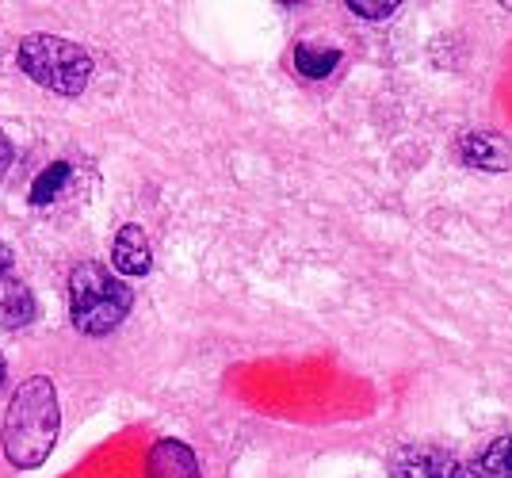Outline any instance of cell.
Here are the masks:
<instances>
[{
	"label": "cell",
	"instance_id": "cell-6",
	"mask_svg": "<svg viewBox=\"0 0 512 478\" xmlns=\"http://www.w3.org/2000/svg\"><path fill=\"white\" fill-rule=\"evenodd\" d=\"M111 261H115L119 276H146L153 264V249L146 230L142 226H123L115 234V245H111Z\"/></svg>",
	"mask_w": 512,
	"mask_h": 478
},
{
	"label": "cell",
	"instance_id": "cell-5",
	"mask_svg": "<svg viewBox=\"0 0 512 478\" xmlns=\"http://www.w3.org/2000/svg\"><path fill=\"white\" fill-rule=\"evenodd\" d=\"M455 153H459L463 165L482 169V173H501V169H509V146H505L497 134H486V131L459 134Z\"/></svg>",
	"mask_w": 512,
	"mask_h": 478
},
{
	"label": "cell",
	"instance_id": "cell-4",
	"mask_svg": "<svg viewBox=\"0 0 512 478\" xmlns=\"http://www.w3.org/2000/svg\"><path fill=\"white\" fill-rule=\"evenodd\" d=\"M390 478H467V471L448 452L428 448V444H413V448H402L390 459Z\"/></svg>",
	"mask_w": 512,
	"mask_h": 478
},
{
	"label": "cell",
	"instance_id": "cell-12",
	"mask_svg": "<svg viewBox=\"0 0 512 478\" xmlns=\"http://www.w3.org/2000/svg\"><path fill=\"white\" fill-rule=\"evenodd\" d=\"M398 0H348V12L360 16V20H386L394 16Z\"/></svg>",
	"mask_w": 512,
	"mask_h": 478
},
{
	"label": "cell",
	"instance_id": "cell-7",
	"mask_svg": "<svg viewBox=\"0 0 512 478\" xmlns=\"http://www.w3.org/2000/svg\"><path fill=\"white\" fill-rule=\"evenodd\" d=\"M150 478H203L199 459L184 440H157L150 448Z\"/></svg>",
	"mask_w": 512,
	"mask_h": 478
},
{
	"label": "cell",
	"instance_id": "cell-15",
	"mask_svg": "<svg viewBox=\"0 0 512 478\" xmlns=\"http://www.w3.org/2000/svg\"><path fill=\"white\" fill-rule=\"evenodd\" d=\"M4 375H8V368H4V356H0V383H4Z\"/></svg>",
	"mask_w": 512,
	"mask_h": 478
},
{
	"label": "cell",
	"instance_id": "cell-8",
	"mask_svg": "<svg viewBox=\"0 0 512 478\" xmlns=\"http://www.w3.org/2000/svg\"><path fill=\"white\" fill-rule=\"evenodd\" d=\"M35 318V295L23 287L20 280L4 276L0 280V326L4 329H20Z\"/></svg>",
	"mask_w": 512,
	"mask_h": 478
},
{
	"label": "cell",
	"instance_id": "cell-1",
	"mask_svg": "<svg viewBox=\"0 0 512 478\" xmlns=\"http://www.w3.org/2000/svg\"><path fill=\"white\" fill-rule=\"evenodd\" d=\"M62 433V406H58V391L46 375H31L23 379L8 413H4V456L23 471L43 467L46 456L54 452Z\"/></svg>",
	"mask_w": 512,
	"mask_h": 478
},
{
	"label": "cell",
	"instance_id": "cell-9",
	"mask_svg": "<svg viewBox=\"0 0 512 478\" xmlns=\"http://www.w3.org/2000/svg\"><path fill=\"white\" fill-rule=\"evenodd\" d=\"M341 66V50L337 46H318V43H299L295 46V69L310 81L329 77L333 69Z\"/></svg>",
	"mask_w": 512,
	"mask_h": 478
},
{
	"label": "cell",
	"instance_id": "cell-3",
	"mask_svg": "<svg viewBox=\"0 0 512 478\" xmlns=\"http://www.w3.org/2000/svg\"><path fill=\"white\" fill-rule=\"evenodd\" d=\"M16 58L23 73L54 96H81L92 81V58L58 35H27Z\"/></svg>",
	"mask_w": 512,
	"mask_h": 478
},
{
	"label": "cell",
	"instance_id": "cell-11",
	"mask_svg": "<svg viewBox=\"0 0 512 478\" xmlns=\"http://www.w3.org/2000/svg\"><path fill=\"white\" fill-rule=\"evenodd\" d=\"M478 478H512V436L493 440L478 459Z\"/></svg>",
	"mask_w": 512,
	"mask_h": 478
},
{
	"label": "cell",
	"instance_id": "cell-14",
	"mask_svg": "<svg viewBox=\"0 0 512 478\" xmlns=\"http://www.w3.org/2000/svg\"><path fill=\"white\" fill-rule=\"evenodd\" d=\"M4 276H12V249L0 241V280H4Z\"/></svg>",
	"mask_w": 512,
	"mask_h": 478
},
{
	"label": "cell",
	"instance_id": "cell-13",
	"mask_svg": "<svg viewBox=\"0 0 512 478\" xmlns=\"http://www.w3.org/2000/svg\"><path fill=\"white\" fill-rule=\"evenodd\" d=\"M12 157H16V150H12V138L4 134V127H0V176L12 169Z\"/></svg>",
	"mask_w": 512,
	"mask_h": 478
},
{
	"label": "cell",
	"instance_id": "cell-10",
	"mask_svg": "<svg viewBox=\"0 0 512 478\" xmlns=\"http://www.w3.org/2000/svg\"><path fill=\"white\" fill-rule=\"evenodd\" d=\"M65 180H69V165L65 161H54V165H46L39 180L31 184V207H46V203H54V199L62 196Z\"/></svg>",
	"mask_w": 512,
	"mask_h": 478
},
{
	"label": "cell",
	"instance_id": "cell-2",
	"mask_svg": "<svg viewBox=\"0 0 512 478\" xmlns=\"http://www.w3.org/2000/svg\"><path fill=\"white\" fill-rule=\"evenodd\" d=\"M130 303V287L115 272H107L104 264L81 261L69 272V314L85 337H104L115 326H123Z\"/></svg>",
	"mask_w": 512,
	"mask_h": 478
}]
</instances>
